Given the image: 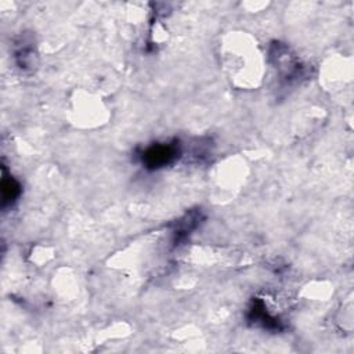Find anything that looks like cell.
I'll use <instances>...</instances> for the list:
<instances>
[{"instance_id": "6da1fadb", "label": "cell", "mask_w": 354, "mask_h": 354, "mask_svg": "<svg viewBox=\"0 0 354 354\" xmlns=\"http://www.w3.org/2000/svg\"><path fill=\"white\" fill-rule=\"evenodd\" d=\"M177 153H178V149L176 148V145L158 144V145L148 148L144 152L142 160L145 162L147 166L156 169V167H162V166H166L170 162H173V159L176 158Z\"/></svg>"}]
</instances>
